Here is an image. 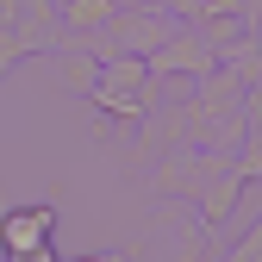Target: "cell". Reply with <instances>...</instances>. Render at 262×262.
Masks as SVG:
<instances>
[{
	"label": "cell",
	"mask_w": 262,
	"mask_h": 262,
	"mask_svg": "<svg viewBox=\"0 0 262 262\" xmlns=\"http://www.w3.org/2000/svg\"><path fill=\"white\" fill-rule=\"evenodd\" d=\"M50 225H56L50 206H19V212L0 219V244H7V256H19V262H25V256H44Z\"/></svg>",
	"instance_id": "6da1fadb"
}]
</instances>
